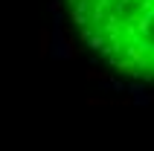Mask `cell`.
<instances>
[{
	"label": "cell",
	"mask_w": 154,
	"mask_h": 151,
	"mask_svg": "<svg viewBox=\"0 0 154 151\" xmlns=\"http://www.w3.org/2000/svg\"><path fill=\"white\" fill-rule=\"evenodd\" d=\"M82 50L134 84H154V0H61Z\"/></svg>",
	"instance_id": "obj_1"
}]
</instances>
